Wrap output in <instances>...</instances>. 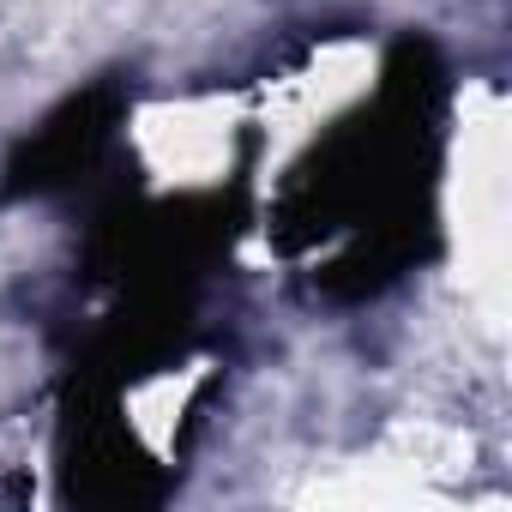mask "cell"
I'll list each match as a JSON object with an SVG mask.
<instances>
[{"label":"cell","instance_id":"obj_1","mask_svg":"<svg viewBox=\"0 0 512 512\" xmlns=\"http://www.w3.org/2000/svg\"><path fill=\"white\" fill-rule=\"evenodd\" d=\"M115 115H121V91L115 85H97V91H85V97H73L67 109H55L49 121H43V133L37 139H25V151L13 157V193H49V187H67V181H79L91 163H97V151L109 145V127H115Z\"/></svg>","mask_w":512,"mask_h":512}]
</instances>
